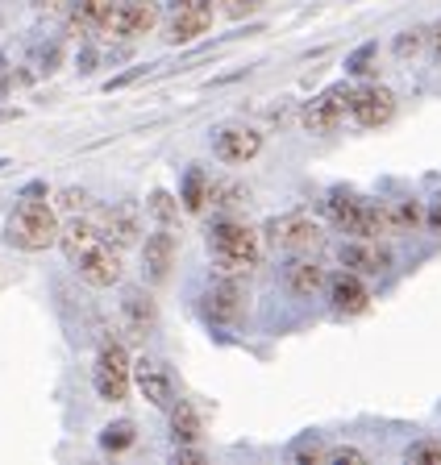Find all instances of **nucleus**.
<instances>
[{"label": "nucleus", "mask_w": 441, "mask_h": 465, "mask_svg": "<svg viewBox=\"0 0 441 465\" xmlns=\"http://www.w3.org/2000/svg\"><path fill=\"white\" fill-rule=\"evenodd\" d=\"M59 232H63L59 213L46 200H34V195H25L5 221V242L25 253H42L50 245H59Z\"/></svg>", "instance_id": "nucleus-1"}, {"label": "nucleus", "mask_w": 441, "mask_h": 465, "mask_svg": "<svg viewBox=\"0 0 441 465\" xmlns=\"http://www.w3.org/2000/svg\"><path fill=\"white\" fill-rule=\"evenodd\" d=\"M208 250H213L216 266L226 274H246L258 266L263 242H258L255 229H246V224H237V221H221L208 232Z\"/></svg>", "instance_id": "nucleus-2"}, {"label": "nucleus", "mask_w": 441, "mask_h": 465, "mask_svg": "<svg viewBox=\"0 0 441 465\" xmlns=\"http://www.w3.org/2000/svg\"><path fill=\"white\" fill-rule=\"evenodd\" d=\"M129 382H134V366H129L125 349L105 345L96 353V366H92V387H96V395L105 399V403H121Z\"/></svg>", "instance_id": "nucleus-3"}, {"label": "nucleus", "mask_w": 441, "mask_h": 465, "mask_svg": "<svg viewBox=\"0 0 441 465\" xmlns=\"http://www.w3.org/2000/svg\"><path fill=\"white\" fill-rule=\"evenodd\" d=\"M350 96H354V87H346V84L325 87L321 96L305 108V129H308V134H329V129H334L346 113H350Z\"/></svg>", "instance_id": "nucleus-4"}, {"label": "nucleus", "mask_w": 441, "mask_h": 465, "mask_svg": "<svg viewBox=\"0 0 441 465\" xmlns=\"http://www.w3.org/2000/svg\"><path fill=\"white\" fill-rule=\"evenodd\" d=\"M155 25H158V5L155 0H121L105 29L113 34V38H142V34H150Z\"/></svg>", "instance_id": "nucleus-5"}, {"label": "nucleus", "mask_w": 441, "mask_h": 465, "mask_svg": "<svg viewBox=\"0 0 441 465\" xmlns=\"http://www.w3.org/2000/svg\"><path fill=\"white\" fill-rule=\"evenodd\" d=\"M392 113H396V96L387 92V87H379V84L358 87V92L350 96V116H354V121H358L363 129L387 125V121H392Z\"/></svg>", "instance_id": "nucleus-6"}, {"label": "nucleus", "mask_w": 441, "mask_h": 465, "mask_svg": "<svg viewBox=\"0 0 441 465\" xmlns=\"http://www.w3.org/2000/svg\"><path fill=\"white\" fill-rule=\"evenodd\" d=\"M271 242L279 245V250H292V253L316 250V245H321V224L300 216V213L279 216V221H271Z\"/></svg>", "instance_id": "nucleus-7"}, {"label": "nucleus", "mask_w": 441, "mask_h": 465, "mask_svg": "<svg viewBox=\"0 0 441 465\" xmlns=\"http://www.w3.org/2000/svg\"><path fill=\"white\" fill-rule=\"evenodd\" d=\"M75 271H79V279L92 282V287H117L121 274H125V266H121L117 245L105 242V245H96L84 262H75Z\"/></svg>", "instance_id": "nucleus-8"}, {"label": "nucleus", "mask_w": 441, "mask_h": 465, "mask_svg": "<svg viewBox=\"0 0 441 465\" xmlns=\"http://www.w3.org/2000/svg\"><path fill=\"white\" fill-rule=\"evenodd\" d=\"M96 245H105V232H100V224L84 221V216H71L67 224H63L59 232V250L67 253V262L75 266V262H84Z\"/></svg>", "instance_id": "nucleus-9"}, {"label": "nucleus", "mask_w": 441, "mask_h": 465, "mask_svg": "<svg viewBox=\"0 0 441 465\" xmlns=\"http://www.w3.org/2000/svg\"><path fill=\"white\" fill-rule=\"evenodd\" d=\"M213 150H216V158H221V163L242 166V163H250V158L263 150V137H258L255 129H246V125H229V129H221V134H216Z\"/></svg>", "instance_id": "nucleus-10"}, {"label": "nucleus", "mask_w": 441, "mask_h": 465, "mask_svg": "<svg viewBox=\"0 0 441 465\" xmlns=\"http://www.w3.org/2000/svg\"><path fill=\"white\" fill-rule=\"evenodd\" d=\"M134 382H137V391H142V395H146L155 407H171V403H175V382H171V374H167V366H163V361L142 358L134 366Z\"/></svg>", "instance_id": "nucleus-11"}, {"label": "nucleus", "mask_w": 441, "mask_h": 465, "mask_svg": "<svg viewBox=\"0 0 441 465\" xmlns=\"http://www.w3.org/2000/svg\"><path fill=\"white\" fill-rule=\"evenodd\" d=\"M208 25H213V0H187V5L175 9V17H171L167 38L171 42H192V38H200Z\"/></svg>", "instance_id": "nucleus-12"}, {"label": "nucleus", "mask_w": 441, "mask_h": 465, "mask_svg": "<svg viewBox=\"0 0 441 465\" xmlns=\"http://www.w3.org/2000/svg\"><path fill=\"white\" fill-rule=\"evenodd\" d=\"M242 308H246V300H242V287H237L234 279H221V282H213V287H208L205 312H208V320H213V324H229V320H237V316H242Z\"/></svg>", "instance_id": "nucleus-13"}, {"label": "nucleus", "mask_w": 441, "mask_h": 465, "mask_svg": "<svg viewBox=\"0 0 441 465\" xmlns=\"http://www.w3.org/2000/svg\"><path fill=\"white\" fill-rule=\"evenodd\" d=\"M121 316H125V329L129 337L146 341L158 324V312H155V300H150L146 291H125V300H121Z\"/></svg>", "instance_id": "nucleus-14"}, {"label": "nucleus", "mask_w": 441, "mask_h": 465, "mask_svg": "<svg viewBox=\"0 0 441 465\" xmlns=\"http://www.w3.org/2000/svg\"><path fill=\"white\" fill-rule=\"evenodd\" d=\"M392 253L375 245V237H358L354 245H342V266H350L354 274H383Z\"/></svg>", "instance_id": "nucleus-15"}, {"label": "nucleus", "mask_w": 441, "mask_h": 465, "mask_svg": "<svg viewBox=\"0 0 441 465\" xmlns=\"http://www.w3.org/2000/svg\"><path fill=\"white\" fill-rule=\"evenodd\" d=\"M329 300H334L337 312L358 316V312H366V303H371V291L363 287V279H358L354 271H342L334 282H329Z\"/></svg>", "instance_id": "nucleus-16"}, {"label": "nucleus", "mask_w": 441, "mask_h": 465, "mask_svg": "<svg viewBox=\"0 0 441 465\" xmlns=\"http://www.w3.org/2000/svg\"><path fill=\"white\" fill-rule=\"evenodd\" d=\"M142 262H146V274L150 279H167L171 262H175V237L171 232H150L146 245H142Z\"/></svg>", "instance_id": "nucleus-17"}, {"label": "nucleus", "mask_w": 441, "mask_h": 465, "mask_svg": "<svg viewBox=\"0 0 441 465\" xmlns=\"http://www.w3.org/2000/svg\"><path fill=\"white\" fill-rule=\"evenodd\" d=\"M100 232H105V242L117 245V250H121V245H134L137 242V216L129 213V208H108Z\"/></svg>", "instance_id": "nucleus-18"}, {"label": "nucleus", "mask_w": 441, "mask_h": 465, "mask_svg": "<svg viewBox=\"0 0 441 465\" xmlns=\"http://www.w3.org/2000/svg\"><path fill=\"white\" fill-rule=\"evenodd\" d=\"M113 9H117V5H113V0H75V9H71V29H84V34H88V29H105L108 25V17H113Z\"/></svg>", "instance_id": "nucleus-19"}, {"label": "nucleus", "mask_w": 441, "mask_h": 465, "mask_svg": "<svg viewBox=\"0 0 441 465\" xmlns=\"http://www.w3.org/2000/svg\"><path fill=\"white\" fill-rule=\"evenodd\" d=\"M287 287H292L296 295H313V291L325 287V271L308 258H296L292 266H287Z\"/></svg>", "instance_id": "nucleus-20"}, {"label": "nucleus", "mask_w": 441, "mask_h": 465, "mask_svg": "<svg viewBox=\"0 0 441 465\" xmlns=\"http://www.w3.org/2000/svg\"><path fill=\"white\" fill-rule=\"evenodd\" d=\"M171 432H175V440H196L200 436L196 407L187 403V399H175V403H171Z\"/></svg>", "instance_id": "nucleus-21"}, {"label": "nucleus", "mask_w": 441, "mask_h": 465, "mask_svg": "<svg viewBox=\"0 0 441 465\" xmlns=\"http://www.w3.org/2000/svg\"><path fill=\"white\" fill-rule=\"evenodd\" d=\"M208 195H213L208 174L192 166V171H187V179H184V195H179V200H184V208H187V213H200V208L208 203Z\"/></svg>", "instance_id": "nucleus-22"}, {"label": "nucleus", "mask_w": 441, "mask_h": 465, "mask_svg": "<svg viewBox=\"0 0 441 465\" xmlns=\"http://www.w3.org/2000/svg\"><path fill=\"white\" fill-rule=\"evenodd\" d=\"M383 213H387V229L392 232H408V229H416V224H421V203H412V200H400V203H387V208H383Z\"/></svg>", "instance_id": "nucleus-23"}, {"label": "nucleus", "mask_w": 441, "mask_h": 465, "mask_svg": "<svg viewBox=\"0 0 441 465\" xmlns=\"http://www.w3.org/2000/svg\"><path fill=\"white\" fill-rule=\"evenodd\" d=\"M358 203H363V195H354V192H329V200H325V213H329V221L334 224H350L354 213H358Z\"/></svg>", "instance_id": "nucleus-24"}, {"label": "nucleus", "mask_w": 441, "mask_h": 465, "mask_svg": "<svg viewBox=\"0 0 441 465\" xmlns=\"http://www.w3.org/2000/svg\"><path fill=\"white\" fill-rule=\"evenodd\" d=\"M134 440H137V432L129 420H117V424H108L105 432H100V449H105V453H125Z\"/></svg>", "instance_id": "nucleus-25"}, {"label": "nucleus", "mask_w": 441, "mask_h": 465, "mask_svg": "<svg viewBox=\"0 0 441 465\" xmlns=\"http://www.w3.org/2000/svg\"><path fill=\"white\" fill-rule=\"evenodd\" d=\"M412 465H441V440H421V445L408 449Z\"/></svg>", "instance_id": "nucleus-26"}, {"label": "nucleus", "mask_w": 441, "mask_h": 465, "mask_svg": "<svg viewBox=\"0 0 441 465\" xmlns=\"http://www.w3.org/2000/svg\"><path fill=\"white\" fill-rule=\"evenodd\" d=\"M150 213H155L163 224H171L179 216V200H171L167 192H155V195H150Z\"/></svg>", "instance_id": "nucleus-27"}, {"label": "nucleus", "mask_w": 441, "mask_h": 465, "mask_svg": "<svg viewBox=\"0 0 441 465\" xmlns=\"http://www.w3.org/2000/svg\"><path fill=\"white\" fill-rule=\"evenodd\" d=\"M425 38H429V34H425V29H404L400 38H396V54H400V58L416 54V50L425 46Z\"/></svg>", "instance_id": "nucleus-28"}, {"label": "nucleus", "mask_w": 441, "mask_h": 465, "mask_svg": "<svg viewBox=\"0 0 441 465\" xmlns=\"http://www.w3.org/2000/svg\"><path fill=\"white\" fill-rule=\"evenodd\" d=\"M92 203L88 192H75V187H67V192H59V208H67V213H84Z\"/></svg>", "instance_id": "nucleus-29"}, {"label": "nucleus", "mask_w": 441, "mask_h": 465, "mask_svg": "<svg viewBox=\"0 0 441 465\" xmlns=\"http://www.w3.org/2000/svg\"><path fill=\"white\" fill-rule=\"evenodd\" d=\"M34 9H38L42 17H63V13L75 9V0H34Z\"/></svg>", "instance_id": "nucleus-30"}, {"label": "nucleus", "mask_w": 441, "mask_h": 465, "mask_svg": "<svg viewBox=\"0 0 441 465\" xmlns=\"http://www.w3.org/2000/svg\"><path fill=\"white\" fill-rule=\"evenodd\" d=\"M371 63H375V46H363L358 50V54L350 58V75H371Z\"/></svg>", "instance_id": "nucleus-31"}, {"label": "nucleus", "mask_w": 441, "mask_h": 465, "mask_svg": "<svg viewBox=\"0 0 441 465\" xmlns=\"http://www.w3.org/2000/svg\"><path fill=\"white\" fill-rule=\"evenodd\" d=\"M325 461H366L363 457V449H350V445H342V449H325Z\"/></svg>", "instance_id": "nucleus-32"}, {"label": "nucleus", "mask_w": 441, "mask_h": 465, "mask_svg": "<svg viewBox=\"0 0 441 465\" xmlns=\"http://www.w3.org/2000/svg\"><path fill=\"white\" fill-rule=\"evenodd\" d=\"M292 457H296V461H325V449L313 440V445H300Z\"/></svg>", "instance_id": "nucleus-33"}, {"label": "nucleus", "mask_w": 441, "mask_h": 465, "mask_svg": "<svg viewBox=\"0 0 441 465\" xmlns=\"http://www.w3.org/2000/svg\"><path fill=\"white\" fill-rule=\"evenodd\" d=\"M258 5H263V0H234V5H229V17H246V13H255Z\"/></svg>", "instance_id": "nucleus-34"}, {"label": "nucleus", "mask_w": 441, "mask_h": 465, "mask_svg": "<svg viewBox=\"0 0 441 465\" xmlns=\"http://www.w3.org/2000/svg\"><path fill=\"white\" fill-rule=\"evenodd\" d=\"M429 224L441 232V200H437V208H433V213H429Z\"/></svg>", "instance_id": "nucleus-35"}, {"label": "nucleus", "mask_w": 441, "mask_h": 465, "mask_svg": "<svg viewBox=\"0 0 441 465\" xmlns=\"http://www.w3.org/2000/svg\"><path fill=\"white\" fill-rule=\"evenodd\" d=\"M429 38H433V54H437V58H441V25H437V29H433Z\"/></svg>", "instance_id": "nucleus-36"}, {"label": "nucleus", "mask_w": 441, "mask_h": 465, "mask_svg": "<svg viewBox=\"0 0 441 465\" xmlns=\"http://www.w3.org/2000/svg\"><path fill=\"white\" fill-rule=\"evenodd\" d=\"M179 5H187V0H171V9H179Z\"/></svg>", "instance_id": "nucleus-37"}]
</instances>
